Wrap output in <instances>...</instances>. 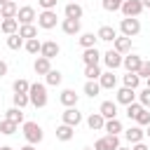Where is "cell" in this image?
I'll use <instances>...</instances> for the list:
<instances>
[{
	"instance_id": "cell-1",
	"label": "cell",
	"mask_w": 150,
	"mask_h": 150,
	"mask_svg": "<svg viewBox=\"0 0 150 150\" xmlns=\"http://www.w3.org/2000/svg\"><path fill=\"white\" fill-rule=\"evenodd\" d=\"M28 98H30V105H35V108H45L47 101H49V96H47V84H42V82H30Z\"/></svg>"
},
{
	"instance_id": "cell-2",
	"label": "cell",
	"mask_w": 150,
	"mask_h": 150,
	"mask_svg": "<svg viewBox=\"0 0 150 150\" xmlns=\"http://www.w3.org/2000/svg\"><path fill=\"white\" fill-rule=\"evenodd\" d=\"M23 138H26V143L38 145V143H42L45 131H42V127L38 122H23Z\"/></svg>"
},
{
	"instance_id": "cell-3",
	"label": "cell",
	"mask_w": 150,
	"mask_h": 150,
	"mask_svg": "<svg viewBox=\"0 0 150 150\" xmlns=\"http://www.w3.org/2000/svg\"><path fill=\"white\" fill-rule=\"evenodd\" d=\"M120 33L127 35V38L138 35V33H141V21H138V16H124V19L120 21Z\"/></svg>"
},
{
	"instance_id": "cell-4",
	"label": "cell",
	"mask_w": 150,
	"mask_h": 150,
	"mask_svg": "<svg viewBox=\"0 0 150 150\" xmlns=\"http://www.w3.org/2000/svg\"><path fill=\"white\" fill-rule=\"evenodd\" d=\"M56 23H59L56 9H42V12L38 14V26H40V28L52 30V28H56Z\"/></svg>"
},
{
	"instance_id": "cell-5",
	"label": "cell",
	"mask_w": 150,
	"mask_h": 150,
	"mask_svg": "<svg viewBox=\"0 0 150 150\" xmlns=\"http://www.w3.org/2000/svg\"><path fill=\"white\" fill-rule=\"evenodd\" d=\"M120 148V136L115 134H105L94 143V150H117Z\"/></svg>"
},
{
	"instance_id": "cell-6",
	"label": "cell",
	"mask_w": 150,
	"mask_h": 150,
	"mask_svg": "<svg viewBox=\"0 0 150 150\" xmlns=\"http://www.w3.org/2000/svg\"><path fill=\"white\" fill-rule=\"evenodd\" d=\"M122 56H124V54H120V52H115V49H108L105 54H101V59H103V63H105L108 70L122 68Z\"/></svg>"
},
{
	"instance_id": "cell-7",
	"label": "cell",
	"mask_w": 150,
	"mask_h": 150,
	"mask_svg": "<svg viewBox=\"0 0 150 150\" xmlns=\"http://www.w3.org/2000/svg\"><path fill=\"white\" fill-rule=\"evenodd\" d=\"M143 9H145V7H143L141 0H124L122 7H120V12H122L124 16H141Z\"/></svg>"
},
{
	"instance_id": "cell-8",
	"label": "cell",
	"mask_w": 150,
	"mask_h": 150,
	"mask_svg": "<svg viewBox=\"0 0 150 150\" xmlns=\"http://www.w3.org/2000/svg\"><path fill=\"white\" fill-rule=\"evenodd\" d=\"M61 120H63V124H68V127H77V124L82 122V112L77 110V105L66 108V110L61 112Z\"/></svg>"
},
{
	"instance_id": "cell-9",
	"label": "cell",
	"mask_w": 150,
	"mask_h": 150,
	"mask_svg": "<svg viewBox=\"0 0 150 150\" xmlns=\"http://www.w3.org/2000/svg\"><path fill=\"white\" fill-rule=\"evenodd\" d=\"M141 63H143V59L138 56V54H127V56H122V68L127 70V73H138V68H141Z\"/></svg>"
},
{
	"instance_id": "cell-10",
	"label": "cell",
	"mask_w": 150,
	"mask_h": 150,
	"mask_svg": "<svg viewBox=\"0 0 150 150\" xmlns=\"http://www.w3.org/2000/svg\"><path fill=\"white\" fill-rule=\"evenodd\" d=\"M35 19H38V14H35V9H33L30 5L19 7V12H16V21H19V26H21V23H33Z\"/></svg>"
},
{
	"instance_id": "cell-11",
	"label": "cell",
	"mask_w": 150,
	"mask_h": 150,
	"mask_svg": "<svg viewBox=\"0 0 150 150\" xmlns=\"http://www.w3.org/2000/svg\"><path fill=\"white\" fill-rule=\"evenodd\" d=\"M115 101L122 103V105H129L136 101V89H129V87H120L117 94H115Z\"/></svg>"
},
{
	"instance_id": "cell-12",
	"label": "cell",
	"mask_w": 150,
	"mask_h": 150,
	"mask_svg": "<svg viewBox=\"0 0 150 150\" xmlns=\"http://www.w3.org/2000/svg\"><path fill=\"white\" fill-rule=\"evenodd\" d=\"M59 52H61V47L56 45V40H47V42H42V47H40V56H45V59H54V56H59Z\"/></svg>"
},
{
	"instance_id": "cell-13",
	"label": "cell",
	"mask_w": 150,
	"mask_h": 150,
	"mask_svg": "<svg viewBox=\"0 0 150 150\" xmlns=\"http://www.w3.org/2000/svg\"><path fill=\"white\" fill-rule=\"evenodd\" d=\"M61 30L66 35H77L82 30V23H80V19H63L61 21Z\"/></svg>"
},
{
	"instance_id": "cell-14",
	"label": "cell",
	"mask_w": 150,
	"mask_h": 150,
	"mask_svg": "<svg viewBox=\"0 0 150 150\" xmlns=\"http://www.w3.org/2000/svg\"><path fill=\"white\" fill-rule=\"evenodd\" d=\"M112 49L120 52V54H129V52H131V38H127V35H117V38L112 40Z\"/></svg>"
},
{
	"instance_id": "cell-15",
	"label": "cell",
	"mask_w": 150,
	"mask_h": 150,
	"mask_svg": "<svg viewBox=\"0 0 150 150\" xmlns=\"http://www.w3.org/2000/svg\"><path fill=\"white\" fill-rule=\"evenodd\" d=\"M98 84H101V89H115V87H117V75H115V70H105V73H101Z\"/></svg>"
},
{
	"instance_id": "cell-16",
	"label": "cell",
	"mask_w": 150,
	"mask_h": 150,
	"mask_svg": "<svg viewBox=\"0 0 150 150\" xmlns=\"http://www.w3.org/2000/svg\"><path fill=\"white\" fill-rule=\"evenodd\" d=\"M124 138H127L129 143H138V141H143V138H145V129H141L138 124H134V127L124 129Z\"/></svg>"
},
{
	"instance_id": "cell-17",
	"label": "cell",
	"mask_w": 150,
	"mask_h": 150,
	"mask_svg": "<svg viewBox=\"0 0 150 150\" xmlns=\"http://www.w3.org/2000/svg\"><path fill=\"white\" fill-rule=\"evenodd\" d=\"M82 61H84V66H96L101 61V52L96 47H89V49L82 52Z\"/></svg>"
},
{
	"instance_id": "cell-18",
	"label": "cell",
	"mask_w": 150,
	"mask_h": 150,
	"mask_svg": "<svg viewBox=\"0 0 150 150\" xmlns=\"http://www.w3.org/2000/svg\"><path fill=\"white\" fill-rule=\"evenodd\" d=\"M77 94H75V89H63L61 91V96H59V101H61V105H66V108H73V105H77Z\"/></svg>"
},
{
	"instance_id": "cell-19",
	"label": "cell",
	"mask_w": 150,
	"mask_h": 150,
	"mask_svg": "<svg viewBox=\"0 0 150 150\" xmlns=\"http://www.w3.org/2000/svg\"><path fill=\"white\" fill-rule=\"evenodd\" d=\"M103 124H105V117H103L101 112H91V115L87 117V127H89L91 131H103Z\"/></svg>"
},
{
	"instance_id": "cell-20",
	"label": "cell",
	"mask_w": 150,
	"mask_h": 150,
	"mask_svg": "<svg viewBox=\"0 0 150 150\" xmlns=\"http://www.w3.org/2000/svg\"><path fill=\"white\" fill-rule=\"evenodd\" d=\"M73 136H75V127H68V124H63V122L56 127V138H59L61 143H68Z\"/></svg>"
},
{
	"instance_id": "cell-21",
	"label": "cell",
	"mask_w": 150,
	"mask_h": 150,
	"mask_svg": "<svg viewBox=\"0 0 150 150\" xmlns=\"http://www.w3.org/2000/svg\"><path fill=\"white\" fill-rule=\"evenodd\" d=\"M16 12H19V5L12 2V0H7L5 5H0V19H14Z\"/></svg>"
},
{
	"instance_id": "cell-22",
	"label": "cell",
	"mask_w": 150,
	"mask_h": 150,
	"mask_svg": "<svg viewBox=\"0 0 150 150\" xmlns=\"http://www.w3.org/2000/svg\"><path fill=\"white\" fill-rule=\"evenodd\" d=\"M63 14H66V19H82L84 9H82V5H80V2H68V5H66V9H63Z\"/></svg>"
},
{
	"instance_id": "cell-23",
	"label": "cell",
	"mask_w": 150,
	"mask_h": 150,
	"mask_svg": "<svg viewBox=\"0 0 150 150\" xmlns=\"http://www.w3.org/2000/svg\"><path fill=\"white\" fill-rule=\"evenodd\" d=\"M33 70H35L38 75H47V73L52 70V61L45 59V56H38V59L33 61Z\"/></svg>"
},
{
	"instance_id": "cell-24",
	"label": "cell",
	"mask_w": 150,
	"mask_h": 150,
	"mask_svg": "<svg viewBox=\"0 0 150 150\" xmlns=\"http://www.w3.org/2000/svg\"><path fill=\"white\" fill-rule=\"evenodd\" d=\"M98 112H101L105 120L117 117V101H103V103H101V108H98Z\"/></svg>"
},
{
	"instance_id": "cell-25",
	"label": "cell",
	"mask_w": 150,
	"mask_h": 150,
	"mask_svg": "<svg viewBox=\"0 0 150 150\" xmlns=\"http://www.w3.org/2000/svg\"><path fill=\"white\" fill-rule=\"evenodd\" d=\"M0 30H2L5 35L19 33V21H16V16H14V19H2V21H0Z\"/></svg>"
},
{
	"instance_id": "cell-26",
	"label": "cell",
	"mask_w": 150,
	"mask_h": 150,
	"mask_svg": "<svg viewBox=\"0 0 150 150\" xmlns=\"http://www.w3.org/2000/svg\"><path fill=\"white\" fill-rule=\"evenodd\" d=\"M96 38H98V40H103V42H112V40L117 38V30H115L112 26H101V28H98V33H96Z\"/></svg>"
},
{
	"instance_id": "cell-27",
	"label": "cell",
	"mask_w": 150,
	"mask_h": 150,
	"mask_svg": "<svg viewBox=\"0 0 150 150\" xmlns=\"http://www.w3.org/2000/svg\"><path fill=\"white\" fill-rule=\"evenodd\" d=\"M103 131H105V134H115V136H120V131H124V129H122V122H120L117 117H110V120H105Z\"/></svg>"
},
{
	"instance_id": "cell-28",
	"label": "cell",
	"mask_w": 150,
	"mask_h": 150,
	"mask_svg": "<svg viewBox=\"0 0 150 150\" xmlns=\"http://www.w3.org/2000/svg\"><path fill=\"white\" fill-rule=\"evenodd\" d=\"M77 42H80V47H82V49H89V47H96L98 38H96L94 33H82V35L77 38Z\"/></svg>"
},
{
	"instance_id": "cell-29",
	"label": "cell",
	"mask_w": 150,
	"mask_h": 150,
	"mask_svg": "<svg viewBox=\"0 0 150 150\" xmlns=\"http://www.w3.org/2000/svg\"><path fill=\"white\" fill-rule=\"evenodd\" d=\"M138 84H141V77H138V73H127V75H122V87L138 89Z\"/></svg>"
},
{
	"instance_id": "cell-30",
	"label": "cell",
	"mask_w": 150,
	"mask_h": 150,
	"mask_svg": "<svg viewBox=\"0 0 150 150\" xmlns=\"http://www.w3.org/2000/svg\"><path fill=\"white\" fill-rule=\"evenodd\" d=\"M84 94H87L89 98H96V96L101 94V84H98V80H87V82H84Z\"/></svg>"
},
{
	"instance_id": "cell-31",
	"label": "cell",
	"mask_w": 150,
	"mask_h": 150,
	"mask_svg": "<svg viewBox=\"0 0 150 150\" xmlns=\"http://www.w3.org/2000/svg\"><path fill=\"white\" fill-rule=\"evenodd\" d=\"M19 35H21L23 40H30V38H38V28H35L33 23H21V26H19Z\"/></svg>"
},
{
	"instance_id": "cell-32",
	"label": "cell",
	"mask_w": 150,
	"mask_h": 150,
	"mask_svg": "<svg viewBox=\"0 0 150 150\" xmlns=\"http://www.w3.org/2000/svg\"><path fill=\"white\" fill-rule=\"evenodd\" d=\"M5 117L7 120H12V122H16V124H23L26 120H23V110L21 108H16V105H12L7 112H5Z\"/></svg>"
},
{
	"instance_id": "cell-33",
	"label": "cell",
	"mask_w": 150,
	"mask_h": 150,
	"mask_svg": "<svg viewBox=\"0 0 150 150\" xmlns=\"http://www.w3.org/2000/svg\"><path fill=\"white\" fill-rule=\"evenodd\" d=\"M16 129H19V124H16V122H12V120H7V117L0 122V134H5V136L16 134Z\"/></svg>"
},
{
	"instance_id": "cell-34",
	"label": "cell",
	"mask_w": 150,
	"mask_h": 150,
	"mask_svg": "<svg viewBox=\"0 0 150 150\" xmlns=\"http://www.w3.org/2000/svg\"><path fill=\"white\" fill-rule=\"evenodd\" d=\"M45 80H47V84H49V87H59V84H61V80H63V75H61V70H54V68H52V70L45 75Z\"/></svg>"
},
{
	"instance_id": "cell-35",
	"label": "cell",
	"mask_w": 150,
	"mask_h": 150,
	"mask_svg": "<svg viewBox=\"0 0 150 150\" xmlns=\"http://www.w3.org/2000/svg\"><path fill=\"white\" fill-rule=\"evenodd\" d=\"M23 42H26V40H23L19 33L7 35V47H9V49H21V47H23Z\"/></svg>"
},
{
	"instance_id": "cell-36",
	"label": "cell",
	"mask_w": 150,
	"mask_h": 150,
	"mask_svg": "<svg viewBox=\"0 0 150 150\" xmlns=\"http://www.w3.org/2000/svg\"><path fill=\"white\" fill-rule=\"evenodd\" d=\"M40 47H42V42H40L38 38H30V40L23 42V49H26L28 54H40Z\"/></svg>"
},
{
	"instance_id": "cell-37",
	"label": "cell",
	"mask_w": 150,
	"mask_h": 150,
	"mask_svg": "<svg viewBox=\"0 0 150 150\" xmlns=\"http://www.w3.org/2000/svg\"><path fill=\"white\" fill-rule=\"evenodd\" d=\"M101 73H103V70H101L98 63H96V66H84V77H87V80H98Z\"/></svg>"
},
{
	"instance_id": "cell-38",
	"label": "cell",
	"mask_w": 150,
	"mask_h": 150,
	"mask_svg": "<svg viewBox=\"0 0 150 150\" xmlns=\"http://www.w3.org/2000/svg\"><path fill=\"white\" fill-rule=\"evenodd\" d=\"M12 89H14L16 94H28V89H30V82H28V80H23V77H19V80H14Z\"/></svg>"
},
{
	"instance_id": "cell-39",
	"label": "cell",
	"mask_w": 150,
	"mask_h": 150,
	"mask_svg": "<svg viewBox=\"0 0 150 150\" xmlns=\"http://www.w3.org/2000/svg\"><path fill=\"white\" fill-rule=\"evenodd\" d=\"M12 101H14V105H16V108H21V110H23V108H26V105L30 103V98H28V94H16V91H14V96H12Z\"/></svg>"
},
{
	"instance_id": "cell-40",
	"label": "cell",
	"mask_w": 150,
	"mask_h": 150,
	"mask_svg": "<svg viewBox=\"0 0 150 150\" xmlns=\"http://www.w3.org/2000/svg\"><path fill=\"white\" fill-rule=\"evenodd\" d=\"M141 110H143V105H141L138 101H134V103L127 105V117H129V120H136V115H138Z\"/></svg>"
},
{
	"instance_id": "cell-41",
	"label": "cell",
	"mask_w": 150,
	"mask_h": 150,
	"mask_svg": "<svg viewBox=\"0 0 150 150\" xmlns=\"http://www.w3.org/2000/svg\"><path fill=\"white\" fill-rule=\"evenodd\" d=\"M122 2H124V0H103L101 5H103V9H105V12H120Z\"/></svg>"
},
{
	"instance_id": "cell-42",
	"label": "cell",
	"mask_w": 150,
	"mask_h": 150,
	"mask_svg": "<svg viewBox=\"0 0 150 150\" xmlns=\"http://www.w3.org/2000/svg\"><path fill=\"white\" fill-rule=\"evenodd\" d=\"M138 127H145V124H150V112H148V108H143L138 115H136V120H134Z\"/></svg>"
},
{
	"instance_id": "cell-43",
	"label": "cell",
	"mask_w": 150,
	"mask_h": 150,
	"mask_svg": "<svg viewBox=\"0 0 150 150\" xmlns=\"http://www.w3.org/2000/svg\"><path fill=\"white\" fill-rule=\"evenodd\" d=\"M138 103L143 105V108H150V89L145 87L143 91H138Z\"/></svg>"
},
{
	"instance_id": "cell-44",
	"label": "cell",
	"mask_w": 150,
	"mask_h": 150,
	"mask_svg": "<svg viewBox=\"0 0 150 150\" xmlns=\"http://www.w3.org/2000/svg\"><path fill=\"white\" fill-rule=\"evenodd\" d=\"M138 77H141V80H148V77H150V61H143V63H141Z\"/></svg>"
},
{
	"instance_id": "cell-45",
	"label": "cell",
	"mask_w": 150,
	"mask_h": 150,
	"mask_svg": "<svg viewBox=\"0 0 150 150\" xmlns=\"http://www.w3.org/2000/svg\"><path fill=\"white\" fill-rule=\"evenodd\" d=\"M38 5L42 9H56V0H38Z\"/></svg>"
},
{
	"instance_id": "cell-46",
	"label": "cell",
	"mask_w": 150,
	"mask_h": 150,
	"mask_svg": "<svg viewBox=\"0 0 150 150\" xmlns=\"http://www.w3.org/2000/svg\"><path fill=\"white\" fill-rule=\"evenodd\" d=\"M129 148H131V150H150V148H148V145H145L143 141H138V143H131Z\"/></svg>"
},
{
	"instance_id": "cell-47",
	"label": "cell",
	"mask_w": 150,
	"mask_h": 150,
	"mask_svg": "<svg viewBox=\"0 0 150 150\" xmlns=\"http://www.w3.org/2000/svg\"><path fill=\"white\" fill-rule=\"evenodd\" d=\"M7 70H9L7 61H2V59H0V77H5V75H7Z\"/></svg>"
},
{
	"instance_id": "cell-48",
	"label": "cell",
	"mask_w": 150,
	"mask_h": 150,
	"mask_svg": "<svg viewBox=\"0 0 150 150\" xmlns=\"http://www.w3.org/2000/svg\"><path fill=\"white\" fill-rule=\"evenodd\" d=\"M19 150H35V145H30V143H26L23 148H19Z\"/></svg>"
},
{
	"instance_id": "cell-49",
	"label": "cell",
	"mask_w": 150,
	"mask_h": 150,
	"mask_svg": "<svg viewBox=\"0 0 150 150\" xmlns=\"http://www.w3.org/2000/svg\"><path fill=\"white\" fill-rule=\"evenodd\" d=\"M141 2H143V7H148V9H150V0H141Z\"/></svg>"
},
{
	"instance_id": "cell-50",
	"label": "cell",
	"mask_w": 150,
	"mask_h": 150,
	"mask_svg": "<svg viewBox=\"0 0 150 150\" xmlns=\"http://www.w3.org/2000/svg\"><path fill=\"white\" fill-rule=\"evenodd\" d=\"M145 136L150 138V124H145Z\"/></svg>"
},
{
	"instance_id": "cell-51",
	"label": "cell",
	"mask_w": 150,
	"mask_h": 150,
	"mask_svg": "<svg viewBox=\"0 0 150 150\" xmlns=\"http://www.w3.org/2000/svg\"><path fill=\"white\" fill-rule=\"evenodd\" d=\"M0 150H14L12 145H0Z\"/></svg>"
},
{
	"instance_id": "cell-52",
	"label": "cell",
	"mask_w": 150,
	"mask_h": 150,
	"mask_svg": "<svg viewBox=\"0 0 150 150\" xmlns=\"http://www.w3.org/2000/svg\"><path fill=\"white\" fill-rule=\"evenodd\" d=\"M117 150H131V148H122V145H120V148H117Z\"/></svg>"
},
{
	"instance_id": "cell-53",
	"label": "cell",
	"mask_w": 150,
	"mask_h": 150,
	"mask_svg": "<svg viewBox=\"0 0 150 150\" xmlns=\"http://www.w3.org/2000/svg\"><path fill=\"white\" fill-rule=\"evenodd\" d=\"M82 150H94V148H89V145H87V148H82Z\"/></svg>"
},
{
	"instance_id": "cell-54",
	"label": "cell",
	"mask_w": 150,
	"mask_h": 150,
	"mask_svg": "<svg viewBox=\"0 0 150 150\" xmlns=\"http://www.w3.org/2000/svg\"><path fill=\"white\" fill-rule=\"evenodd\" d=\"M5 2H7V0H0V5H5Z\"/></svg>"
},
{
	"instance_id": "cell-55",
	"label": "cell",
	"mask_w": 150,
	"mask_h": 150,
	"mask_svg": "<svg viewBox=\"0 0 150 150\" xmlns=\"http://www.w3.org/2000/svg\"><path fill=\"white\" fill-rule=\"evenodd\" d=\"M148 89H150V77H148Z\"/></svg>"
},
{
	"instance_id": "cell-56",
	"label": "cell",
	"mask_w": 150,
	"mask_h": 150,
	"mask_svg": "<svg viewBox=\"0 0 150 150\" xmlns=\"http://www.w3.org/2000/svg\"><path fill=\"white\" fill-rule=\"evenodd\" d=\"M70 2H77V0H70Z\"/></svg>"
}]
</instances>
